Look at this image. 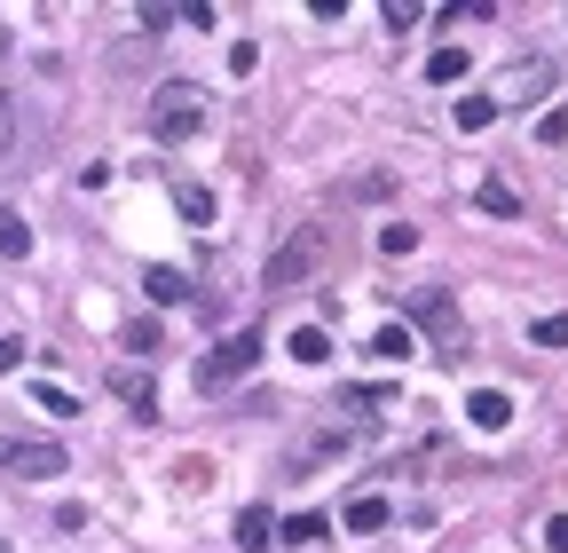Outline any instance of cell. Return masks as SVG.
<instances>
[{
	"label": "cell",
	"instance_id": "6da1fadb",
	"mask_svg": "<svg viewBox=\"0 0 568 553\" xmlns=\"http://www.w3.org/2000/svg\"><path fill=\"white\" fill-rule=\"evenodd\" d=\"M197 127H206V87L166 80V87L150 95V135H158V143H190Z\"/></svg>",
	"mask_w": 568,
	"mask_h": 553
},
{
	"label": "cell",
	"instance_id": "44dd1931",
	"mask_svg": "<svg viewBox=\"0 0 568 553\" xmlns=\"http://www.w3.org/2000/svg\"><path fill=\"white\" fill-rule=\"evenodd\" d=\"M32 404H40V411H56V419H72V411H80V404H72V396H63V387H56V380H40V387H32Z\"/></svg>",
	"mask_w": 568,
	"mask_h": 553
},
{
	"label": "cell",
	"instance_id": "9a60e30c",
	"mask_svg": "<svg viewBox=\"0 0 568 553\" xmlns=\"http://www.w3.org/2000/svg\"><path fill=\"white\" fill-rule=\"evenodd\" d=\"M0 253H9V262H24V253H32V221L16 206H0Z\"/></svg>",
	"mask_w": 568,
	"mask_h": 553
},
{
	"label": "cell",
	"instance_id": "8fae6325",
	"mask_svg": "<svg viewBox=\"0 0 568 553\" xmlns=\"http://www.w3.org/2000/svg\"><path fill=\"white\" fill-rule=\"evenodd\" d=\"M324 538H331L324 514H285V522H277V545H324Z\"/></svg>",
	"mask_w": 568,
	"mask_h": 553
},
{
	"label": "cell",
	"instance_id": "7a4b0ae2",
	"mask_svg": "<svg viewBox=\"0 0 568 553\" xmlns=\"http://www.w3.org/2000/svg\"><path fill=\"white\" fill-rule=\"evenodd\" d=\"M0 474L9 482H56V474H72V450L48 443V435H0Z\"/></svg>",
	"mask_w": 568,
	"mask_h": 553
},
{
	"label": "cell",
	"instance_id": "f1b7e54d",
	"mask_svg": "<svg viewBox=\"0 0 568 553\" xmlns=\"http://www.w3.org/2000/svg\"><path fill=\"white\" fill-rule=\"evenodd\" d=\"M0 553H9V538H0Z\"/></svg>",
	"mask_w": 568,
	"mask_h": 553
},
{
	"label": "cell",
	"instance_id": "8992f818",
	"mask_svg": "<svg viewBox=\"0 0 568 553\" xmlns=\"http://www.w3.org/2000/svg\"><path fill=\"white\" fill-rule=\"evenodd\" d=\"M466 419H474L482 435H497L513 419V396H506V387H474V396H466Z\"/></svg>",
	"mask_w": 568,
	"mask_h": 553
},
{
	"label": "cell",
	"instance_id": "603a6c76",
	"mask_svg": "<svg viewBox=\"0 0 568 553\" xmlns=\"http://www.w3.org/2000/svg\"><path fill=\"white\" fill-rule=\"evenodd\" d=\"M411 245H419L411 221H387V230H379V253H411Z\"/></svg>",
	"mask_w": 568,
	"mask_h": 553
},
{
	"label": "cell",
	"instance_id": "ba28073f",
	"mask_svg": "<svg viewBox=\"0 0 568 553\" xmlns=\"http://www.w3.org/2000/svg\"><path fill=\"white\" fill-rule=\"evenodd\" d=\"M238 545H245V553H269V545H277V514H269V506H245V514H238Z\"/></svg>",
	"mask_w": 568,
	"mask_h": 553
},
{
	"label": "cell",
	"instance_id": "9c48e42d",
	"mask_svg": "<svg viewBox=\"0 0 568 553\" xmlns=\"http://www.w3.org/2000/svg\"><path fill=\"white\" fill-rule=\"evenodd\" d=\"M411 316H419V324H434V333L450 340V356H458V324H450V292H419V301H411Z\"/></svg>",
	"mask_w": 568,
	"mask_h": 553
},
{
	"label": "cell",
	"instance_id": "ac0fdd59",
	"mask_svg": "<svg viewBox=\"0 0 568 553\" xmlns=\"http://www.w3.org/2000/svg\"><path fill=\"white\" fill-rule=\"evenodd\" d=\"M426 80H434V87L466 80V48H434V56H426Z\"/></svg>",
	"mask_w": 568,
	"mask_h": 553
},
{
	"label": "cell",
	"instance_id": "3957f363",
	"mask_svg": "<svg viewBox=\"0 0 568 553\" xmlns=\"http://www.w3.org/2000/svg\"><path fill=\"white\" fill-rule=\"evenodd\" d=\"M261 348H269L261 333H238V340L206 348V356H197V387H206V396H221V387H238V380H245V372L261 364Z\"/></svg>",
	"mask_w": 568,
	"mask_h": 553
},
{
	"label": "cell",
	"instance_id": "5b68a950",
	"mask_svg": "<svg viewBox=\"0 0 568 553\" xmlns=\"http://www.w3.org/2000/svg\"><path fill=\"white\" fill-rule=\"evenodd\" d=\"M537 87H553V63H545V56H529V63H506V72L490 80V104H497V111H513V104H529Z\"/></svg>",
	"mask_w": 568,
	"mask_h": 553
},
{
	"label": "cell",
	"instance_id": "d4e9b609",
	"mask_svg": "<svg viewBox=\"0 0 568 553\" xmlns=\"http://www.w3.org/2000/svg\"><path fill=\"white\" fill-rule=\"evenodd\" d=\"M229 72L253 80V72H261V48H253V40H238V48H229Z\"/></svg>",
	"mask_w": 568,
	"mask_h": 553
},
{
	"label": "cell",
	"instance_id": "52a82bcc",
	"mask_svg": "<svg viewBox=\"0 0 568 553\" xmlns=\"http://www.w3.org/2000/svg\"><path fill=\"white\" fill-rule=\"evenodd\" d=\"M111 396H119V404H135V419H158V387H150L135 364H119V372H111Z\"/></svg>",
	"mask_w": 568,
	"mask_h": 553
},
{
	"label": "cell",
	"instance_id": "7402d4cb",
	"mask_svg": "<svg viewBox=\"0 0 568 553\" xmlns=\"http://www.w3.org/2000/svg\"><path fill=\"white\" fill-rule=\"evenodd\" d=\"M537 143H553V151H560V143H568V104H553V111H545V119H537Z\"/></svg>",
	"mask_w": 568,
	"mask_h": 553
},
{
	"label": "cell",
	"instance_id": "7c38bea8",
	"mask_svg": "<svg viewBox=\"0 0 568 553\" xmlns=\"http://www.w3.org/2000/svg\"><path fill=\"white\" fill-rule=\"evenodd\" d=\"M174 206H182V221L214 230V190H206V182H174Z\"/></svg>",
	"mask_w": 568,
	"mask_h": 553
},
{
	"label": "cell",
	"instance_id": "e0dca14e",
	"mask_svg": "<svg viewBox=\"0 0 568 553\" xmlns=\"http://www.w3.org/2000/svg\"><path fill=\"white\" fill-rule=\"evenodd\" d=\"M490 119H497V104H490V95H458V135H482Z\"/></svg>",
	"mask_w": 568,
	"mask_h": 553
},
{
	"label": "cell",
	"instance_id": "ffe728a7",
	"mask_svg": "<svg viewBox=\"0 0 568 553\" xmlns=\"http://www.w3.org/2000/svg\"><path fill=\"white\" fill-rule=\"evenodd\" d=\"M529 348H568V316H537L529 324Z\"/></svg>",
	"mask_w": 568,
	"mask_h": 553
},
{
	"label": "cell",
	"instance_id": "4316f807",
	"mask_svg": "<svg viewBox=\"0 0 568 553\" xmlns=\"http://www.w3.org/2000/svg\"><path fill=\"white\" fill-rule=\"evenodd\" d=\"M16 364H24V340H16V333H0V372H16Z\"/></svg>",
	"mask_w": 568,
	"mask_h": 553
},
{
	"label": "cell",
	"instance_id": "4fadbf2b",
	"mask_svg": "<svg viewBox=\"0 0 568 553\" xmlns=\"http://www.w3.org/2000/svg\"><path fill=\"white\" fill-rule=\"evenodd\" d=\"M285 348H292V364H324V356H331V333H324V324H300Z\"/></svg>",
	"mask_w": 568,
	"mask_h": 553
},
{
	"label": "cell",
	"instance_id": "484cf974",
	"mask_svg": "<svg viewBox=\"0 0 568 553\" xmlns=\"http://www.w3.org/2000/svg\"><path fill=\"white\" fill-rule=\"evenodd\" d=\"M16 151V95H0V158Z\"/></svg>",
	"mask_w": 568,
	"mask_h": 553
},
{
	"label": "cell",
	"instance_id": "cb8c5ba5",
	"mask_svg": "<svg viewBox=\"0 0 568 553\" xmlns=\"http://www.w3.org/2000/svg\"><path fill=\"white\" fill-rule=\"evenodd\" d=\"M379 404H387V387H348V411H355V419H372Z\"/></svg>",
	"mask_w": 568,
	"mask_h": 553
},
{
	"label": "cell",
	"instance_id": "30bf717a",
	"mask_svg": "<svg viewBox=\"0 0 568 553\" xmlns=\"http://www.w3.org/2000/svg\"><path fill=\"white\" fill-rule=\"evenodd\" d=\"M143 292H150V301H158V309H174V301H190V277L158 262V269H143Z\"/></svg>",
	"mask_w": 568,
	"mask_h": 553
},
{
	"label": "cell",
	"instance_id": "83f0119b",
	"mask_svg": "<svg viewBox=\"0 0 568 553\" xmlns=\"http://www.w3.org/2000/svg\"><path fill=\"white\" fill-rule=\"evenodd\" d=\"M545 545H553V553H568V514H553V522H545Z\"/></svg>",
	"mask_w": 568,
	"mask_h": 553
},
{
	"label": "cell",
	"instance_id": "2e32d148",
	"mask_svg": "<svg viewBox=\"0 0 568 553\" xmlns=\"http://www.w3.org/2000/svg\"><path fill=\"white\" fill-rule=\"evenodd\" d=\"M387 522H395L387 498H355V506H348V530H355V538H372V530H387Z\"/></svg>",
	"mask_w": 568,
	"mask_h": 553
},
{
	"label": "cell",
	"instance_id": "277c9868",
	"mask_svg": "<svg viewBox=\"0 0 568 553\" xmlns=\"http://www.w3.org/2000/svg\"><path fill=\"white\" fill-rule=\"evenodd\" d=\"M324 253H331V230H324V221H300V230L269 253V285H277V292H285V285H300V277L324 262Z\"/></svg>",
	"mask_w": 568,
	"mask_h": 553
},
{
	"label": "cell",
	"instance_id": "d6986e66",
	"mask_svg": "<svg viewBox=\"0 0 568 553\" xmlns=\"http://www.w3.org/2000/svg\"><path fill=\"white\" fill-rule=\"evenodd\" d=\"M482 214H497V221H513V214H521V199H513L506 182H482Z\"/></svg>",
	"mask_w": 568,
	"mask_h": 553
},
{
	"label": "cell",
	"instance_id": "5bb4252c",
	"mask_svg": "<svg viewBox=\"0 0 568 553\" xmlns=\"http://www.w3.org/2000/svg\"><path fill=\"white\" fill-rule=\"evenodd\" d=\"M411 348H419V340H411V324H379V333H372V356H379V364H403Z\"/></svg>",
	"mask_w": 568,
	"mask_h": 553
}]
</instances>
